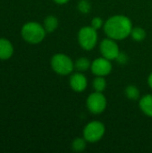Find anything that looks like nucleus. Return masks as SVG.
<instances>
[{"mask_svg":"<svg viewBox=\"0 0 152 153\" xmlns=\"http://www.w3.org/2000/svg\"><path fill=\"white\" fill-rule=\"evenodd\" d=\"M132 22L125 15L110 17L104 24V30L108 38L120 40L127 38L132 32Z\"/></svg>","mask_w":152,"mask_h":153,"instance_id":"f257e3e1","label":"nucleus"},{"mask_svg":"<svg viewBox=\"0 0 152 153\" xmlns=\"http://www.w3.org/2000/svg\"><path fill=\"white\" fill-rule=\"evenodd\" d=\"M46 30L38 22H28L23 25L22 29V38L31 44L41 42L46 35Z\"/></svg>","mask_w":152,"mask_h":153,"instance_id":"f03ea898","label":"nucleus"},{"mask_svg":"<svg viewBox=\"0 0 152 153\" xmlns=\"http://www.w3.org/2000/svg\"><path fill=\"white\" fill-rule=\"evenodd\" d=\"M53 70L61 75H66L73 72L74 65L71 58L64 54H56L51 59Z\"/></svg>","mask_w":152,"mask_h":153,"instance_id":"7ed1b4c3","label":"nucleus"},{"mask_svg":"<svg viewBox=\"0 0 152 153\" xmlns=\"http://www.w3.org/2000/svg\"><path fill=\"white\" fill-rule=\"evenodd\" d=\"M93 27L87 26L80 30L78 33V40L81 47L85 50H91L97 44L98 33Z\"/></svg>","mask_w":152,"mask_h":153,"instance_id":"20e7f679","label":"nucleus"},{"mask_svg":"<svg viewBox=\"0 0 152 153\" xmlns=\"http://www.w3.org/2000/svg\"><path fill=\"white\" fill-rule=\"evenodd\" d=\"M105 134V126L99 121H92L89 123L84 130L83 136L87 142L96 143L99 141Z\"/></svg>","mask_w":152,"mask_h":153,"instance_id":"39448f33","label":"nucleus"},{"mask_svg":"<svg viewBox=\"0 0 152 153\" xmlns=\"http://www.w3.org/2000/svg\"><path fill=\"white\" fill-rule=\"evenodd\" d=\"M87 107L91 113L100 114L107 107V100L101 92L96 91L88 97Z\"/></svg>","mask_w":152,"mask_h":153,"instance_id":"423d86ee","label":"nucleus"},{"mask_svg":"<svg viewBox=\"0 0 152 153\" xmlns=\"http://www.w3.org/2000/svg\"><path fill=\"white\" fill-rule=\"evenodd\" d=\"M100 51L102 56L108 59V60H113L116 59V57L119 55V48L113 39H105L102 40L100 44Z\"/></svg>","mask_w":152,"mask_h":153,"instance_id":"0eeeda50","label":"nucleus"},{"mask_svg":"<svg viewBox=\"0 0 152 153\" xmlns=\"http://www.w3.org/2000/svg\"><path fill=\"white\" fill-rule=\"evenodd\" d=\"M92 73L97 76H106L110 74L112 70V65L110 60L103 57H99L95 59L90 65Z\"/></svg>","mask_w":152,"mask_h":153,"instance_id":"6e6552de","label":"nucleus"},{"mask_svg":"<svg viewBox=\"0 0 152 153\" xmlns=\"http://www.w3.org/2000/svg\"><path fill=\"white\" fill-rule=\"evenodd\" d=\"M70 86L74 91L82 92L87 87V79L82 74H73L70 78Z\"/></svg>","mask_w":152,"mask_h":153,"instance_id":"1a4fd4ad","label":"nucleus"},{"mask_svg":"<svg viewBox=\"0 0 152 153\" xmlns=\"http://www.w3.org/2000/svg\"><path fill=\"white\" fill-rule=\"evenodd\" d=\"M13 53V48L12 43L5 39H0V59H8L12 56Z\"/></svg>","mask_w":152,"mask_h":153,"instance_id":"9d476101","label":"nucleus"},{"mask_svg":"<svg viewBox=\"0 0 152 153\" xmlns=\"http://www.w3.org/2000/svg\"><path fill=\"white\" fill-rule=\"evenodd\" d=\"M140 108L144 114L152 117V95L148 94L141 99Z\"/></svg>","mask_w":152,"mask_h":153,"instance_id":"9b49d317","label":"nucleus"},{"mask_svg":"<svg viewBox=\"0 0 152 153\" xmlns=\"http://www.w3.org/2000/svg\"><path fill=\"white\" fill-rule=\"evenodd\" d=\"M58 26V20L56 17L50 15L47 16L44 21V28L47 32H53Z\"/></svg>","mask_w":152,"mask_h":153,"instance_id":"f8f14e48","label":"nucleus"},{"mask_svg":"<svg viewBox=\"0 0 152 153\" xmlns=\"http://www.w3.org/2000/svg\"><path fill=\"white\" fill-rule=\"evenodd\" d=\"M90 65H91V64L90 63L89 59L86 57H81V58L77 59L75 62V65H74L75 68L81 72L88 70L90 67Z\"/></svg>","mask_w":152,"mask_h":153,"instance_id":"ddd939ff","label":"nucleus"},{"mask_svg":"<svg viewBox=\"0 0 152 153\" xmlns=\"http://www.w3.org/2000/svg\"><path fill=\"white\" fill-rule=\"evenodd\" d=\"M125 95L128 99L136 100L140 97V91L137 87L133 85H130L125 89Z\"/></svg>","mask_w":152,"mask_h":153,"instance_id":"4468645a","label":"nucleus"},{"mask_svg":"<svg viewBox=\"0 0 152 153\" xmlns=\"http://www.w3.org/2000/svg\"><path fill=\"white\" fill-rule=\"evenodd\" d=\"M106 86H107V82H106V80L103 78V76H97L94 79L93 87L96 91L102 92L106 89Z\"/></svg>","mask_w":152,"mask_h":153,"instance_id":"2eb2a0df","label":"nucleus"},{"mask_svg":"<svg viewBox=\"0 0 152 153\" xmlns=\"http://www.w3.org/2000/svg\"><path fill=\"white\" fill-rule=\"evenodd\" d=\"M131 36L135 41H142V40H143L145 39L146 32L142 28L138 27V28H134V29L132 30Z\"/></svg>","mask_w":152,"mask_h":153,"instance_id":"dca6fc26","label":"nucleus"},{"mask_svg":"<svg viewBox=\"0 0 152 153\" xmlns=\"http://www.w3.org/2000/svg\"><path fill=\"white\" fill-rule=\"evenodd\" d=\"M72 148L75 152H82L86 148L85 138H76L72 143Z\"/></svg>","mask_w":152,"mask_h":153,"instance_id":"f3484780","label":"nucleus"},{"mask_svg":"<svg viewBox=\"0 0 152 153\" xmlns=\"http://www.w3.org/2000/svg\"><path fill=\"white\" fill-rule=\"evenodd\" d=\"M78 9L82 13H88L91 9L90 3L88 0H81L78 4Z\"/></svg>","mask_w":152,"mask_h":153,"instance_id":"a211bd4d","label":"nucleus"},{"mask_svg":"<svg viewBox=\"0 0 152 153\" xmlns=\"http://www.w3.org/2000/svg\"><path fill=\"white\" fill-rule=\"evenodd\" d=\"M103 26V21L99 17H95L91 21V27H93L95 30H99Z\"/></svg>","mask_w":152,"mask_h":153,"instance_id":"6ab92c4d","label":"nucleus"},{"mask_svg":"<svg viewBox=\"0 0 152 153\" xmlns=\"http://www.w3.org/2000/svg\"><path fill=\"white\" fill-rule=\"evenodd\" d=\"M116 60L120 63V64H125V63H126V61H127V56H126V55L125 54H122V53H119V55H118V56L116 57Z\"/></svg>","mask_w":152,"mask_h":153,"instance_id":"aec40b11","label":"nucleus"},{"mask_svg":"<svg viewBox=\"0 0 152 153\" xmlns=\"http://www.w3.org/2000/svg\"><path fill=\"white\" fill-rule=\"evenodd\" d=\"M56 4H65L67 3L69 0H54Z\"/></svg>","mask_w":152,"mask_h":153,"instance_id":"412c9836","label":"nucleus"},{"mask_svg":"<svg viewBox=\"0 0 152 153\" xmlns=\"http://www.w3.org/2000/svg\"><path fill=\"white\" fill-rule=\"evenodd\" d=\"M148 82H149V85H150V87L152 89V74H150V76H149V79H148Z\"/></svg>","mask_w":152,"mask_h":153,"instance_id":"4be33fe9","label":"nucleus"}]
</instances>
